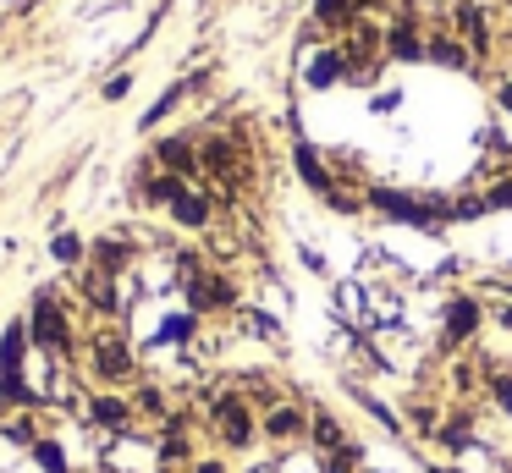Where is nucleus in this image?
<instances>
[{
    "instance_id": "27",
    "label": "nucleus",
    "mask_w": 512,
    "mask_h": 473,
    "mask_svg": "<svg viewBox=\"0 0 512 473\" xmlns=\"http://www.w3.org/2000/svg\"><path fill=\"white\" fill-rule=\"evenodd\" d=\"M485 209H512V176H496L485 187Z\"/></svg>"
},
{
    "instance_id": "34",
    "label": "nucleus",
    "mask_w": 512,
    "mask_h": 473,
    "mask_svg": "<svg viewBox=\"0 0 512 473\" xmlns=\"http://www.w3.org/2000/svg\"><path fill=\"white\" fill-rule=\"evenodd\" d=\"M496 325H501V330H512V303H501V308H496Z\"/></svg>"
},
{
    "instance_id": "12",
    "label": "nucleus",
    "mask_w": 512,
    "mask_h": 473,
    "mask_svg": "<svg viewBox=\"0 0 512 473\" xmlns=\"http://www.w3.org/2000/svg\"><path fill=\"white\" fill-rule=\"evenodd\" d=\"M204 83H210V72H193V77H177V83H171L166 94H160L155 105L144 110V116H138V132H155V127H160V121H166V116H177V105H182V99H188V94H199Z\"/></svg>"
},
{
    "instance_id": "14",
    "label": "nucleus",
    "mask_w": 512,
    "mask_h": 473,
    "mask_svg": "<svg viewBox=\"0 0 512 473\" xmlns=\"http://www.w3.org/2000/svg\"><path fill=\"white\" fill-rule=\"evenodd\" d=\"M127 396H133L138 424H155V429H160V424H171V418H177V402H171V391H166V385H155V380H138Z\"/></svg>"
},
{
    "instance_id": "21",
    "label": "nucleus",
    "mask_w": 512,
    "mask_h": 473,
    "mask_svg": "<svg viewBox=\"0 0 512 473\" xmlns=\"http://www.w3.org/2000/svg\"><path fill=\"white\" fill-rule=\"evenodd\" d=\"M193 330H199V314H193V308H182V314H171L166 325H160V341H166V347H188Z\"/></svg>"
},
{
    "instance_id": "35",
    "label": "nucleus",
    "mask_w": 512,
    "mask_h": 473,
    "mask_svg": "<svg viewBox=\"0 0 512 473\" xmlns=\"http://www.w3.org/2000/svg\"><path fill=\"white\" fill-rule=\"evenodd\" d=\"M39 6H45V0H17V17H34Z\"/></svg>"
},
{
    "instance_id": "16",
    "label": "nucleus",
    "mask_w": 512,
    "mask_h": 473,
    "mask_svg": "<svg viewBox=\"0 0 512 473\" xmlns=\"http://www.w3.org/2000/svg\"><path fill=\"white\" fill-rule=\"evenodd\" d=\"M303 83H309V88H336V83H347V55H342V44H320V50L309 55V66H303Z\"/></svg>"
},
{
    "instance_id": "28",
    "label": "nucleus",
    "mask_w": 512,
    "mask_h": 473,
    "mask_svg": "<svg viewBox=\"0 0 512 473\" xmlns=\"http://www.w3.org/2000/svg\"><path fill=\"white\" fill-rule=\"evenodd\" d=\"M336 303H342V308H336L342 319H358V314H364V292H358V286H336Z\"/></svg>"
},
{
    "instance_id": "37",
    "label": "nucleus",
    "mask_w": 512,
    "mask_h": 473,
    "mask_svg": "<svg viewBox=\"0 0 512 473\" xmlns=\"http://www.w3.org/2000/svg\"><path fill=\"white\" fill-rule=\"evenodd\" d=\"M149 473H188V468H149Z\"/></svg>"
},
{
    "instance_id": "9",
    "label": "nucleus",
    "mask_w": 512,
    "mask_h": 473,
    "mask_svg": "<svg viewBox=\"0 0 512 473\" xmlns=\"http://www.w3.org/2000/svg\"><path fill=\"white\" fill-rule=\"evenodd\" d=\"M89 264L122 281V275L138 270V242L127 237V231H105V237H89Z\"/></svg>"
},
{
    "instance_id": "4",
    "label": "nucleus",
    "mask_w": 512,
    "mask_h": 473,
    "mask_svg": "<svg viewBox=\"0 0 512 473\" xmlns=\"http://www.w3.org/2000/svg\"><path fill=\"white\" fill-rule=\"evenodd\" d=\"M177 286H182V297H188V308L199 319L204 314H237V308H243V303H237V281H232V275H221L215 264L193 270L188 281H177Z\"/></svg>"
},
{
    "instance_id": "7",
    "label": "nucleus",
    "mask_w": 512,
    "mask_h": 473,
    "mask_svg": "<svg viewBox=\"0 0 512 473\" xmlns=\"http://www.w3.org/2000/svg\"><path fill=\"white\" fill-rule=\"evenodd\" d=\"M259 440H270V446H298V440H309V407H298L287 396L270 413H259Z\"/></svg>"
},
{
    "instance_id": "38",
    "label": "nucleus",
    "mask_w": 512,
    "mask_h": 473,
    "mask_svg": "<svg viewBox=\"0 0 512 473\" xmlns=\"http://www.w3.org/2000/svg\"><path fill=\"white\" fill-rule=\"evenodd\" d=\"M501 468H507V473H512V457H507V462H501Z\"/></svg>"
},
{
    "instance_id": "33",
    "label": "nucleus",
    "mask_w": 512,
    "mask_h": 473,
    "mask_svg": "<svg viewBox=\"0 0 512 473\" xmlns=\"http://www.w3.org/2000/svg\"><path fill=\"white\" fill-rule=\"evenodd\" d=\"M188 473H226V462H221V457H199Z\"/></svg>"
},
{
    "instance_id": "29",
    "label": "nucleus",
    "mask_w": 512,
    "mask_h": 473,
    "mask_svg": "<svg viewBox=\"0 0 512 473\" xmlns=\"http://www.w3.org/2000/svg\"><path fill=\"white\" fill-rule=\"evenodd\" d=\"M358 407H364V413H375V418H380V424H386V429H391V435H397V429H402V418H397V413H391V407H380V402H375V396H364V391H358Z\"/></svg>"
},
{
    "instance_id": "1",
    "label": "nucleus",
    "mask_w": 512,
    "mask_h": 473,
    "mask_svg": "<svg viewBox=\"0 0 512 473\" xmlns=\"http://www.w3.org/2000/svg\"><path fill=\"white\" fill-rule=\"evenodd\" d=\"M23 319H28V341H34V352H39V358L67 363V369H78V363H83L78 308H72L67 297L56 292V286H34V297H28Z\"/></svg>"
},
{
    "instance_id": "36",
    "label": "nucleus",
    "mask_w": 512,
    "mask_h": 473,
    "mask_svg": "<svg viewBox=\"0 0 512 473\" xmlns=\"http://www.w3.org/2000/svg\"><path fill=\"white\" fill-rule=\"evenodd\" d=\"M248 473H276V468H270V462H259V468H248Z\"/></svg>"
},
{
    "instance_id": "22",
    "label": "nucleus",
    "mask_w": 512,
    "mask_h": 473,
    "mask_svg": "<svg viewBox=\"0 0 512 473\" xmlns=\"http://www.w3.org/2000/svg\"><path fill=\"white\" fill-rule=\"evenodd\" d=\"M435 440H441V451H452V457H457V451L474 446V424H468V418H452V424L435 429Z\"/></svg>"
},
{
    "instance_id": "6",
    "label": "nucleus",
    "mask_w": 512,
    "mask_h": 473,
    "mask_svg": "<svg viewBox=\"0 0 512 473\" xmlns=\"http://www.w3.org/2000/svg\"><path fill=\"white\" fill-rule=\"evenodd\" d=\"M149 160H155L160 171L182 176V182H204V171H199V138H193V132H166V138H155Z\"/></svg>"
},
{
    "instance_id": "8",
    "label": "nucleus",
    "mask_w": 512,
    "mask_h": 473,
    "mask_svg": "<svg viewBox=\"0 0 512 473\" xmlns=\"http://www.w3.org/2000/svg\"><path fill=\"white\" fill-rule=\"evenodd\" d=\"M386 55H391V61H402V66L430 61V33L419 28V17H413V11H397V17H391V28H386Z\"/></svg>"
},
{
    "instance_id": "26",
    "label": "nucleus",
    "mask_w": 512,
    "mask_h": 473,
    "mask_svg": "<svg viewBox=\"0 0 512 473\" xmlns=\"http://www.w3.org/2000/svg\"><path fill=\"white\" fill-rule=\"evenodd\" d=\"M408 424L419 429V435H430V440H435V429H441V424H435V407H430V402H419V396L408 402Z\"/></svg>"
},
{
    "instance_id": "23",
    "label": "nucleus",
    "mask_w": 512,
    "mask_h": 473,
    "mask_svg": "<svg viewBox=\"0 0 512 473\" xmlns=\"http://www.w3.org/2000/svg\"><path fill=\"white\" fill-rule=\"evenodd\" d=\"M320 204H331L336 215H358V209H369V204H364V193H353V187H342V182H336L331 193L320 198Z\"/></svg>"
},
{
    "instance_id": "13",
    "label": "nucleus",
    "mask_w": 512,
    "mask_h": 473,
    "mask_svg": "<svg viewBox=\"0 0 512 473\" xmlns=\"http://www.w3.org/2000/svg\"><path fill=\"white\" fill-rule=\"evenodd\" d=\"M452 28H457V39L474 50V61H485V55H490V22H485V11H479V0H457V6H452Z\"/></svg>"
},
{
    "instance_id": "17",
    "label": "nucleus",
    "mask_w": 512,
    "mask_h": 473,
    "mask_svg": "<svg viewBox=\"0 0 512 473\" xmlns=\"http://www.w3.org/2000/svg\"><path fill=\"white\" fill-rule=\"evenodd\" d=\"M50 259H56L67 275L83 270V264H89V237H78V231L56 226V231H50Z\"/></svg>"
},
{
    "instance_id": "2",
    "label": "nucleus",
    "mask_w": 512,
    "mask_h": 473,
    "mask_svg": "<svg viewBox=\"0 0 512 473\" xmlns=\"http://www.w3.org/2000/svg\"><path fill=\"white\" fill-rule=\"evenodd\" d=\"M83 374H89L94 385H105V391H133V385L144 380L133 341H127L122 330H111V325L94 330V336L83 341Z\"/></svg>"
},
{
    "instance_id": "39",
    "label": "nucleus",
    "mask_w": 512,
    "mask_h": 473,
    "mask_svg": "<svg viewBox=\"0 0 512 473\" xmlns=\"http://www.w3.org/2000/svg\"><path fill=\"white\" fill-rule=\"evenodd\" d=\"M501 6H507V11H512V0H501Z\"/></svg>"
},
{
    "instance_id": "24",
    "label": "nucleus",
    "mask_w": 512,
    "mask_h": 473,
    "mask_svg": "<svg viewBox=\"0 0 512 473\" xmlns=\"http://www.w3.org/2000/svg\"><path fill=\"white\" fill-rule=\"evenodd\" d=\"M237 314H243V325L254 330L259 341H281V325H276V319L265 314V308H237Z\"/></svg>"
},
{
    "instance_id": "11",
    "label": "nucleus",
    "mask_w": 512,
    "mask_h": 473,
    "mask_svg": "<svg viewBox=\"0 0 512 473\" xmlns=\"http://www.w3.org/2000/svg\"><path fill=\"white\" fill-rule=\"evenodd\" d=\"M479 325H485V303H479V297H452V303H446V314H441V347L468 341Z\"/></svg>"
},
{
    "instance_id": "31",
    "label": "nucleus",
    "mask_w": 512,
    "mask_h": 473,
    "mask_svg": "<svg viewBox=\"0 0 512 473\" xmlns=\"http://www.w3.org/2000/svg\"><path fill=\"white\" fill-rule=\"evenodd\" d=\"M298 259H303V264H309V270H314V275H325V259H320V253H314V248H309V242H303V248H298Z\"/></svg>"
},
{
    "instance_id": "40",
    "label": "nucleus",
    "mask_w": 512,
    "mask_h": 473,
    "mask_svg": "<svg viewBox=\"0 0 512 473\" xmlns=\"http://www.w3.org/2000/svg\"><path fill=\"white\" fill-rule=\"evenodd\" d=\"M441 473H457V468H441Z\"/></svg>"
},
{
    "instance_id": "20",
    "label": "nucleus",
    "mask_w": 512,
    "mask_h": 473,
    "mask_svg": "<svg viewBox=\"0 0 512 473\" xmlns=\"http://www.w3.org/2000/svg\"><path fill=\"white\" fill-rule=\"evenodd\" d=\"M309 446H320L325 457H331V451H342V446H347V429L336 424V418L325 413V407H309Z\"/></svg>"
},
{
    "instance_id": "18",
    "label": "nucleus",
    "mask_w": 512,
    "mask_h": 473,
    "mask_svg": "<svg viewBox=\"0 0 512 473\" xmlns=\"http://www.w3.org/2000/svg\"><path fill=\"white\" fill-rule=\"evenodd\" d=\"M364 11H369V0H314V22L331 33H347Z\"/></svg>"
},
{
    "instance_id": "30",
    "label": "nucleus",
    "mask_w": 512,
    "mask_h": 473,
    "mask_svg": "<svg viewBox=\"0 0 512 473\" xmlns=\"http://www.w3.org/2000/svg\"><path fill=\"white\" fill-rule=\"evenodd\" d=\"M490 396L512 413V374H490Z\"/></svg>"
},
{
    "instance_id": "19",
    "label": "nucleus",
    "mask_w": 512,
    "mask_h": 473,
    "mask_svg": "<svg viewBox=\"0 0 512 473\" xmlns=\"http://www.w3.org/2000/svg\"><path fill=\"white\" fill-rule=\"evenodd\" d=\"M430 61L446 66V72H468V66H474V50H468L457 33H430Z\"/></svg>"
},
{
    "instance_id": "10",
    "label": "nucleus",
    "mask_w": 512,
    "mask_h": 473,
    "mask_svg": "<svg viewBox=\"0 0 512 473\" xmlns=\"http://www.w3.org/2000/svg\"><path fill=\"white\" fill-rule=\"evenodd\" d=\"M166 215H171V226H182V231H210V220H215V193H210L204 182H188Z\"/></svg>"
},
{
    "instance_id": "3",
    "label": "nucleus",
    "mask_w": 512,
    "mask_h": 473,
    "mask_svg": "<svg viewBox=\"0 0 512 473\" xmlns=\"http://www.w3.org/2000/svg\"><path fill=\"white\" fill-rule=\"evenodd\" d=\"M72 418H78L89 435H100V440H116V435L144 429V424H138V413H133V396H127V391H105V385H83Z\"/></svg>"
},
{
    "instance_id": "5",
    "label": "nucleus",
    "mask_w": 512,
    "mask_h": 473,
    "mask_svg": "<svg viewBox=\"0 0 512 473\" xmlns=\"http://www.w3.org/2000/svg\"><path fill=\"white\" fill-rule=\"evenodd\" d=\"M364 204L375 209V215H386V220H402V226H424V231L441 226V220H435V209H430V198L402 193V187H369Z\"/></svg>"
},
{
    "instance_id": "25",
    "label": "nucleus",
    "mask_w": 512,
    "mask_h": 473,
    "mask_svg": "<svg viewBox=\"0 0 512 473\" xmlns=\"http://www.w3.org/2000/svg\"><path fill=\"white\" fill-rule=\"evenodd\" d=\"M127 94H133V72H127V66H122V72H111V77L100 83V99H105V105H122Z\"/></svg>"
},
{
    "instance_id": "32",
    "label": "nucleus",
    "mask_w": 512,
    "mask_h": 473,
    "mask_svg": "<svg viewBox=\"0 0 512 473\" xmlns=\"http://www.w3.org/2000/svg\"><path fill=\"white\" fill-rule=\"evenodd\" d=\"M496 105L512 116V77H501V83H496Z\"/></svg>"
},
{
    "instance_id": "15",
    "label": "nucleus",
    "mask_w": 512,
    "mask_h": 473,
    "mask_svg": "<svg viewBox=\"0 0 512 473\" xmlns=\"http://www.w3.org/2000/svg\"><path fill=\"white\" fill-rule=\"evenodd\" d=\"M292 171H298V176H303V187H309V193H314V198H325V193H331V187H336V176H331V165H325V160H320V149H314V143H309V138H298V143H292Z\"/></svg>"
}]
</instances>
